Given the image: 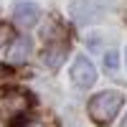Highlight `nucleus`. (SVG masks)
Instances as JSON below:
<instances>
[{
  "mask_svg": "<svg viewBox=\"0 0 127 127\" xmlns=\"http://www.w3.org/2000/svg\"><path fill=\"white\" fill-rule=\"evenodd\" d=\"M66 54H69V43L66 41H48L43 46V51H41V59H43V64L51 71H59L64 59H66Z\"/></svg>",
  "mask_w": 127,
  "mask_h": 127,
  "instance_id": "nucleus-4",
  "label": "nucleus"
},
{
  "mask_svg": "<svg viewBox=\"0 0 127 127\" xmlns=\"http://www.w3.org/2000/svg\"><path fill=\"white\" fill-rule=\"evenodd\" d=\"M71 81L76 84L79 89H89V87H94V81H97V69H94V64H92L89 56H76V59H74Z\"/></svg>",
  "mask_w": 127,
  "mask_h": 127,
  "instance_id": "nucleus-2",
  "label": "nucleus"
},
{
  "mask_svg": "<svg viewBox=\"0 0 127 127\" xmlns=\"http://www.w3.org/2000/svg\"><path fill=\"white\" fill-rule=\"evenodd\" d=\"M31 48H33V41H31V36H15L13 41H10V48H8V64H23L31 54Z\"/></svg>",
  "mask_w": 127,
  "mask_h": 127,
  "instance_id": "nucleus-5",
  "label": "nucleus"
},
{
  "mask_svg": "<svg viewBox=\"0 0 127 127\" xmlns=\"http://www.w3.org/2000/svg\"><path fill=\"white\" fill-rule=\"evenodd\" d=\"M15 38V33H13V28H10L8 23H0V48L3 46H8L10 41Z\"/></svg>",
  "mask_w": 127,
  "mask_h": 127,
  "instance_id": "nucleus-8",
  "label": "nucleus"
},
{
  "mask_svg": "<svg viewBox=\"0 0 127 127\" xmlns=\"http://www.w3.org/2000/svg\"><path fill=\"white\" fill-rule=\"evenodd\" d=\"M117 54L114 51H109V54H104V69H109V71H117Z\"/></svg>",
  "mask_w": 127,
  "mask_h": 127,
  "instance_id": "nucleus-9",
  "label": "nucleus"
},
{
  "mask_svg": "<svg viewBox=\"0 0 127 127\" xmlns=\"http://www.w3.org/2000/svg\"><path fill=\"white\" fill-rule=\"evenodd\" d=\"M18 127H46V125H43V122H38V120H23Z\"/></svg>",
  "mask_w": 127,
  "mask_h": 127,
  "instance_id": "nucleus-10",
  "label": "nucleus"
},
{
  "mask_svg": "<svg viewBox=\"0 0 127 127\" xmlns=\"http://www.w3.org/2000/svg\"><path fill=\"white\" fill-rule=\"evenodd\" d=\"M122 127H127V117H125V122H122Z\"/></svg>",
  "mask_w": 127,
  "mask_h": 127,
  "instance_id": "nucleus-11",
  "label": "nucleus"
},
{
  "mask_svg": "<svg viewBox=\"0 0 127 127\" xmlns=\"http://www.w3.org/2000/svg\"><path fill=\"white\" fill-rule=\"evenodd\" d=\"M28 104H31L28 94H23V92H10V94H5V99H3V112L10 114V117H18V114H23L28 109Z\"/></svg>",
  "mask_w": 127,
  "mask_h": 127,
  "instance_id": "nucleus-6",
  "label": "nucleus"
},
{
  "mask_svg": "<svg viewBox=\"0 0 127 127\" xmlns=\"http://www.w3.org/2000/svg\"><path fill=\"white\" fill-rule=\"evenodd\" d=\"M71 13H74V20L76 23H94V20L99 18V13L94 10V3L92 0H79V3H74V8H71Z\"/></svg>",
  "mask_w": 127,
  "mask_h": 127,
  "instance_id": "nucleus-7",
  "label": "nucleus"
},
{
  "mask_svg": "<svg viewBox=\"0 0 127 127\" xmlns=\"http://www.w3.org/2000/svg\"><path fill=\"white\" fill-rule=\"evenodd\" d=\"M125 59H127V48H125Z\"/></svg>",
  "mask_w": 127,
  "mask_h": 127,
  "instance_id": "nucleus-12",
  "label": "nucleus"
},
{
  "mask_svg": "<svg viewBox=\"0 0 127 127\" xmlns=\"http://www.w3.org/2000/svg\"><path fill=\"white\" fill-rule=\"evenodd\" d=\"M122 104H125L122 92H117V89L99 92V94H94L89 99V117L97 125H109L117 117V112L122 109Z\"/></svg>",
  "mask_w": 127,
  "mask_h": 127,
  "instance_id": "nucleus-1",
  "label": "nucleus"
},
{
  "mask_svg": "<svg viewBox=\"0 0 127 127\" xmlns=\"http://www.w3.org/2000/svg\"><path fill=\"white\" fill-rule=\"evenodd\" d=\"M41 18V8L31 0H18L13 5V20L20 26V28H33Z\"/></svg>",
  "mask_w": 127,
  "mask_h": 127,
  "instance_id": "nucleus-3",
  "label": "nucleus"
}]
</instances>
